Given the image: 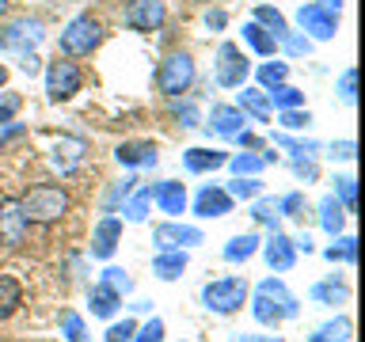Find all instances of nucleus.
<instances>
[{
  "label": "nucleus",
  "mask_w": 365,
  "mask_h": 342,
  "mask_svg": "<svg viewBox=\"0 0 365 342\" xmlns=\"http://www.w3.org/2000/svg\"><path fill=\"white\" fill-rule=\"evenodd\" d=\"M16 110H19V95H4V103H0V125L16 118Z\"/></svg>",
  "instance_id": "obj_54"
},
{
  "label": "nucleus",
  "mask_w": 365,
  "mask_h": 342,
  "mask_svg": "<svg viewBox=\"0 0 365 342\" xmlns=\"http://www.w3.org/2000/svg\"><path fill=\"white\" fill-rule=\"evenodd\" d=\"M255 251H259V236L255 232H244V236H232L225 244V259L228 262H247Z\"/></svg>",
  "instance_id": "obj_26"
},
{
  "label": "nucleus",
  "mask_w": 365,
  "mask_h": 342,
  "mask_svg": "<svg viewBox=\"0 0 365 342\" xmlns=\"http://www.w3.org/2000/svg\"><path fill=\"white\" fill-rule=\"evenodd\" d=\"M274 145H278V148H289L297 160H301V156H312L316 148H319L316 141H293V137H285V133H274Z\"/></svg>",
  "instance_id": "obj_41"
},
{
  "label": "nucleus",
  "mask_w": 365,
  "mask_h": 342,
  "mask_svg": "<svg viewBox=\"0 0 365 342\" xmlns=\"http://www.w3.org/2000/svg\"><path fill=\"white\" fill-rule=\"evenodd\" d=\"M225 23H228V16H225L221 8H210V11H205V27H210V31H225Z\"/></svg>",
  "instance_id": "obj_55"
},
{
  "label": "nucleus",
  "mask_w": 365,
  "mask_h": 342,
  "mask_svg": "<svg viewBox=\"0 0 365 342\" xmlns=\"http://www.w3.org/2000/svg\"><path fill=\"white\" fill-rule=\"evenodd\" d=\"M285 76H289V65H285V61H270V65L259 68V84H262V91L285 84Z\"/></svg>",
  "instance_id": "obj_34"
},
{
  "label": "nucleus",
  "mask_w": 365,
  "mask_h": 342,
  "mask_svg": "<svg viewBox=\"0 0 365 342\" xmlns=\"http://www.w3.org/2000/svg\"><path fill=\"white\" fill-rule=\"evenodd\" d=\"M251 217H255V221L259 224H278V202H274V198H259L255 202V209H251Z\"/></svg>",
  "instance_id": "obj_43"
},
{
  "label": "nucleus",
  "mask_w": 365,
  "mask_h": 342,
  "mask_svg": "<svg viewBox=\"0 0 365 342\" xmlns=\"http://www.w3.org/2000/svg\"><path fill=\"white\" fill-rule=\"evenodd\" d=\"M228 198H259V194H262V182H259V175H236L232 182H228Z\"/></svg>",
  "instance_id": "obj_30"
},
{
  "label": "nucleus",
  "mask_w": 365,
  "mask_h": 342,
  "mask_svg": "<svg viewBox=\"0 0 365 342\" xmlns=\"http://www.w3.org/2000/svg\"><path fill=\"white\" fill-rule=\"evenodd\" d=\"M23 133H27V125H23V122H4V125H0V152H4L11 141H19Z\"/></svg>",
  "instance_id": "obj_49"
},
{
  "label": "nucleus",
  "mask_w": 365,
  "mask_h": 342,
  "mask_svg": "<svg viewBox=\"0 0 365 342\" xmlns=\"http://www.w3.org/2000/svg\"><path fill=\"white\" fill-rule=\"evenodd\" d=\"M225 152L221 148H187L182 152V167L190 171V175H205V171H217V167H225Z\"/></svg>",
  "instance_id": "obj_19"
},
{
  "label": "nucleus",
  "mask_w": 365,
  "mask_h": 342,
  "mask_svg": "<svg viewBox=\"0 0 365 342\" xmlns=\"http://www.w3.org/2000/svg\"><path fill=\"white\" fill-rule=\"evenodd\" d=\"M42 38H46L42 19H34V16H16V19H8L4 27H0V50L11 53V57L34 50Z\"/></svg>",
  "instance_id": "obj_6"
},
{
  "label": "nucleus",
  "mask_w": 365,
  "mask_h": 342,
  "mask_svg": "<svg viewBox=\"0 0 365 342\" xmlns=\"http://www.w3.org/2000/svg\"><path fill=\"white\" fill-rule=\"evenodd\" d=\"M148 205H153V187L130 194V205H122L125 221H145V217H148Z\"/></svg>",
  "instance_id": "obj_31"
},
{
  "label": "nucleus",
  "mask_w": 365,
  "mask_h": 342,
  "mask_svg": "<svg viewBox=\"0 0 365 342\" xmlns=\"http://www.w3.org/2000/svg\"><path fill=\"white\" fill-rule=\"evenodd\" d=\"M247 301V281L244 278H213L202 285V304L217 316H232Z\"/></svg>",
  "instance_id": "obj_4"
},
{
  "label": "nucleus",
  "mask_w": 365,
  "mask_h": 342,
  "mask_svg": "<svg viewBox=\"0 0 365 342\" xmlns=\"http://www.w3.org/2000/svg\"><path fill=\"white\" fill-rule=\"evenodd\" d=\"M8 8H11V0H0V19L8 16Z\"/></svg>",
  "instance_id": "obj_59"
},
{
  "label": "nucleus",
  "mask_w": 365,
  "mask_h": 342,
  "mask_svg": "<svg viewBox=\"0 0 365 342\" xmlns=\"http://www.w3.org/2000/svg\"><path fill=\"white\" fill-rule=\"evenodd\" d=\"M194 84V57L187 50H175L160 61V73H156V88L164 91L168 99H179L182 91H190Z\"/></svg>",
  "instance_id": "obj_5"
},
{
  "label": "nucleus",
  "mask_w": 365,
  "mask_h": 342,
  "mask_svg": "<svg viewBox=\"0 0 365 342\" xmlns=\"http://www.w3.org/2000/svg\"><path fill=\"white\" fill-rule=\"evenodd\" d=\"M23 304V289L11 274H0V319H8Z\"/></svg>",
  "instance_id": "obj_27"
},
{
  "label": "nucleus",
  "mask_w": 365,
  "mask_h": 342,
  "mask_svg": "<svg viewBox=\"0 0 365 342\" xmlns=\"http://www.w3.org/2000/svg\"><path fill=\"white\" fill-rule=\"evenodd\" d=\"M247 68H251V65H247V57L240 53L236 42H221V46H217L213 76H217V84H221V88H244Z\"/></svg>",
  "instance_id": "obj_8"
},
{
  "label": "nucleus",
  "mask_w": 365,
  "mask_h": 342,
  "mask_svg": "<svg viewBox=\"0 0 365 342\" xmlns=\"http://www.w3.org/2000/svg\"><path fill=\"white\" fill-rule=\"evenodd\" d=\"M99 42H103V23L91 16V11H84V16H76V19L61 31L57 50H61L65 57H88Z\"/></svg>",
  "instance_id": "obj_3"
},
{
  "label": "nucleus",
  "mask_w": 365,
  "mask_h": 342,
  "mask_svg": "<svg viewBox=\"0 0 365 342\" xmlns=\"http://www.w3.org/2000/svg\"><path fill=\"white\" fill-rule=\"evenodd\" d=\"M342 221H346V213H342V205L335 194H327L324 202H319V224H324L327 236H339L342 232Z\"/></svg>",
  "instance_id": "obj_25"
},
{
  "label": "nucleus",
  "mask_w": 365,
  "mask_h": 342,
  "mask_svg": "<svg viewBox=\"0 0 365 342\" xmlns=\"http://www.w3.org/2000/svg\"><path fill=\"white\" fill-rule=\"evenodd\" d=\"M312 122V114L301 110V107H293V110H282V125L285 130H304V125Z\"/></svg>",
  "instance_id": "obj_48"
},
{
  "label": "nucleus",
  "mask_w": 365,
  "mask_h": 342,
  "mask_svg": "<svg viewBox=\"0 0 365 342\" xmlns=\"http://www.w3.org/2000/svg\"><path fill=\"white\" fill-rule=\"evenodd\" d=\"M182 270H187V251L182 247L179 251H160V255L153 259V274L160 281H175Z\"/></svg>",
  "instance_id": "obj_21"
},
{
  "label": "nucleus",
  "mask_w": 365,
  "mask_h": 342,
  "mask_svg": "<svg viewBox=\"0 0 365 342\" xmlns=\"http://www.w3.org/2000/svg\"><path fill=\"white\" fill-rule=\"evenodd\" d=\"M267 99H270L278 110H293V107H301V103H304V95H301L297 88H289V84H278V88H270V91H267Z\"/></svg>",
  "instance_id": "obj_32"
},
{
  "label": "nucleus",
  "mask_w": 365,
  "mask_h": 342,
  "mask_svg": "<svg viewBox=\"0 0 365 342\" xmlns=\"http://www.w3.org/2000/svg\"><path fill=\"white\" fill-rule=\"evenodd\" d=\"M297 23H301V27L312 34L316 42H331V38H335V31H339L335 11H327V8H319V4H301Z\"/></svg>",
  "instance_id": "obj_11"
},
{
  "label": "nucleus",
  "mask_w": 365,
  "mask_h": 342,
  "mask_svg": "<svg viewBox=\"0 0 365 342\" xmlns=\"http://www.w3.org/2000/svg\"><path fill=\"white\" fill-rule=\"evenodd\" d=\"M194 213L205 217V221H213V217H225L232 213V198H228L225 187H213V182H205L198 190V198H194Z\"/></svg>",
  "instance_id": "obj_15"
},
{
  "label": "nucleus",
  "mask_w": 365,
  "mask_h": 342,
  "mask_svg": "<svg viewBox=\"0 0 365 342\" xmlns=\"http://www.w3.org/2000/svg\"><path fill=\"white\" fill-rule=\"evenodd\" d=\"M255 4H262V0H255Z\"/></svg>",
  "instance_id": "obj_61"
},
{
  "label": "nucleus",
  "mask_w": 365,
  "mask_h": 342,
  "mask_svg": "<svg viewBox=\"0 0 365 342\" xmlns=\"http://www.w3.org/2000/svg\"><path fill=\"white\" fill-rule=\"evenodd\" d=\"M118 304H122V296L110 289V285H96L91 289V316H99V319H110L114 312H118Z\"/></svg>",
  "instance_id": "obj_23"
},
{
  "label": "nucleus",
  "mask_w": 365,
  "mask_h": 342,
  "mask_svg": "<svg viewBox=\"0 0 365 342\" xmlns=\"http://www.w3.org/2000/svg\"><path fill=\"white\" fill-rule=\"evenodd\" d=\"M4 84H8V68L0 65V88H4Z\"/></svg>",
  "instance_id": "obj_60"
},
{
  "label": "nucleus",
  "mask_w": 365,
  "mask_h": 342,
  "mask_svg": "<svg viewBox=\"0 0 365 342\" xmlns=\"http://www.w3.org/2000/svg\"><path fill=\"white\" fill-rule=\"evenodd\" d=\"M278 42L285 46V53H289V57H304V53H312V38H304V34H282Z\"/></svg>",
  "instance_id": "obj_44"
},
{
  "label": "nucleus",
  "mask_w": 365,
  "mask_h": 342,
  "mask_svg": "<svg viewBox=\"0 0 365 342\" xmlns=\"http://www.w3.org/2000/svg\"><path fill=\"white\" fill-rule=\"evenodd\" d=\"M312 296L324 304H342V301H350V289L346 285H335V281H324V285H312Z\"/></svg>",
  "instance_id": "obj_35"
},
{
  "label": "nucleus",
  "mask_w": 365,
  "mask_h": 342,
  "mask_svg": "<svg viewBox=\"0 0 365 342\" xmlns=\"http://www.w3.org/2000/svg\"><path fill=\"white\" fill-rule=\"evenodd\" d=\"M244 42H247L259 57H274V50H278V38H274V34H270L267 27H259L255 19L244 23Z\"/></svg>",
  "instance_id": "obj_22"
},
{
  "label": "nucleus",
  "mask_w": 365,
  "mask_h": 342,
  "mask_svg": "<svg viewBox=\"0 0 365 342\" xmlns=\"http://www.w3.org/2000/svg\"><path fill=\"white\" fill-rule=\"evenodd\" d=\"M118 239H122V221L114 213H107L96 224V232H91V259H110L114 247H118Z\"/></svg>",
  "instance_id": "obj_14"
},
{
  "label": "nucleus",
  "mask_w": 365,
  "mask_h": 342,
  "mask_svg": "<svg viewBox=\"0 0 365 342\" xmlns=\"http://www.w3.org/2000/svg\"><path fill=\"white\" fill-rule=\"evenodd\" d=\"M240 110L244 114H255L259 122H270V99L262 88H244L240 91Z\"/></svg>",
  "instance_id": "obj_24"
},
{
  "label": "nucleus",
  "mask_w": 365,
  "mask_h": 342,
  "mask_svg": "<svg viewBox=\"0 0 365 342\" xmlns=\"http://www.w3.org/2000/svg\"><path fill=\"white\" fill-rule=\"evenodd\" d=\"M324 255H327L331 262H354V259H358V239H354V236L339 239L335 247H327V251H324Z\"/></svg>",
  "instance_id": "obj_40"
},
{
  "label": "nucleus",
  "mask_w": 365,
  "mask_h": 342,
  "mask_svg": "<svg viewBox=\"0 0 365 342\" xmlns=\"http://www.w3.org/2000/svg\"><path fill=\"white\" fill-rule=\"evenodd\" d=\"M354 84H358V73H354V68H346V73L339 76V95L346 99V103L358 99V91H354Z\"/></svg>",
  "instance_id": "obj_51"
},
{
  "label": "nucleus",
  "mask_w": 365,
  "mask_h": 342,
  "mask_svg": "<svg viewBox=\"0 0 365 342\" xmlns=\"http://www.w3.org/2000/svg\"><path fill=\"white\" fill-rule=\"evenodd\" d=\"M153 198L160 205V213H168V217H179L182 209H187V187L182 182H156L153 187Z\"/></svg>",
  "instance_id": "obj_18"
},
{
  "label": "nucleus",
  "mask_w": 365,
  "mask_h": 342,
  "mask_svg": "<svg viewBox=\"0 0 365 342\" xmlns=\"http://www.w3.org/2000/svg\"><path fill=\"white\" fill-rule=\"evenodd\" d=\"M255 23L259 27H267L274 38H282V34H289V27H285V16L278 8H267V4H255Z\"/></svg>",
  "instance_id": "obj_29"
},
{
  "label": "nucleus",
  "mask_w": 365,
  "mask_h": 342,
  "mask_svg": "<svg viewBox=\"0 0 365 342\" xmlns=\"http://www.w3.org/2000/svg\"><path fill=\"white\" fill-rule=\"evenodd\" d=\"M262 255H267L270 270H293V262H297V247H293V239H289V236L274 232V236L267 239V244H262Z\"/></svg>",
  "instance_id": "obj_17"
},
{
  "label": "nucleus",
  "mask_w": 365,
  "mask_h": 342,
  "mask_svg": "<svg viewBox=\"0 0 365 342\" xmlns=\"http://www.w3.org/2000/svg\"><path fill=\"white\" fill-rule=\"evenodd\" d=\"M331 156H335V160H354V156H358V145H354V141H335V145H331Z\"/></svg>",
  "instance_id": "obj_53"
},
{
  "label": "nucleus",
  "mask_w": 365,
  "mask_h": 342,
  "mask_svg": "<svg viewBox=\"0 0 365 342\" xmlns=\"http://www.w3.org/2000/svg\"><path fill=\"white\" fill-rule=\"evenodd\" d=\"M114 160H118L122 167H156L160 152H156L153 141H125V145L114 148Z\"/></svg>",
  "instance_id": "obj_16"
},
{
  "label": "nucleus",
  "mask_w": 365,
  "mask_h": 342,
  "mask_svg": "<svg viewBox=\"0 0 365 342\" xmlns=\"http://www.w3.org/2000/svg\"><path fill=\"white\" fill-rule=\"evenodd\" d=\"M99 281H103V285H110V289L118 293V296L133 293V278H130L125 270H118V266H107V270H103V278H99Z\"/></svg>",
  "instance_id": "obj_37"
},
{
  "label": "nucleus",
  "mask_w": 365,
  "mask_h": 342,
  "mask_svg": "<svg viewBox=\"0 0 365 342\" xmlns=\"http://www.w3.org/2000/svg\"><path fill=\"white\" fill-rule=\"evenodd\" d=\"M133 342H164V319H148L145 327H137Z\"/></svg>",
  "instance_id": "obj_45"
},
{
  "label": "nucleus",
  "mask_w": 365,
  "mask_h": 342,
  "mask_svg": "<svg viewBox=\"0 0 365 342\" xmlns=\"http://www.w3.org/2000/svg\"><path fill=\"white\" fill-rule=\"evenodd\" d=\"M171 114L179 118V125H198L202 122L198 103H194V99H175V103H171Z\"/></svg>",
  "instance_id": "obj_39"
},
{
  "label": "nucleus",
  "mask_w": 365,
  "mask_h": 342,
  "mask_svg": "<svg viewBox=\"0 0 365 342\" xmlns=\"http://www.w3.org/2000/svg\"><path fill=\"white\" fill-rule=\"evenodd\" d=\"M228 167H232V175H259L262 167V156H251V152H240V156H232V160H225Z\"/></svg>",
  "instance_id": "obj_36"
},
{
  "label": "nucleus",
  "mask_w": 365,
  "mask_h": 342,
  "mask_svg": "<svg viewBox=\"0 0 365 342\" xmlns=\"http://www.w3.org/2000/svg\"><path fill=\"white\" fill-rule=\"evenodd\" d=\"M202 228H194V224H179V221H168V224H156L153 228V244L160 251H179V247H194V244H202Z\"/></svg>",
  "instance_id": "obj_10"
},
{
  "label": "nucleus",
  "mask_w": 365,
  "mask_h": 342,
  "mask_svg": "<svg viewBox=\"0 0 365 342\" xmlns=\"http://www.w3.org/2000/svg\"><path fill=\"white\" fill-rule=\"evenodd\" d=\"M350 331H354V323H350L346 316H339V319H331V323L319 327L316 335H308V342H346Z\"/></svg>",
  "instance_id": "obj_28"
},
{
  "label": "nucleus",
  "mask_w": 365,
  "mask_h": 342,
  "mask_svg": "<svg viewBox=\"0 0 365 342\" xmlns=\"http://www.w3.org/2000/svg\"><path fill=\"white\" fill-rule=\"evenodd\" d=\"M335 190H339L342 213H358V182H354L350 175H342V179H335Z\"/></svg>",
  "instance_id": "obj_33"
},
{
  "label": "nucleus",
  "mask_w": 365,
  "mask_h": 342,
  "mask_svg": "<svg viewBox=\"0 0 365 342\" xmlns=\"http://www.w3.org/2000/svg\"><path fill=\"white\" fill-rule=\"evenodd\" d=\"M164 23H168L164 0H130V8H125V27L137 34H153Z\"/></svg>",
  "instance_id": "obj_9"
},
{
  "label": "nucleus",
  "mask_w": 365,
  "mask_h": 342,
  "mask_svg": "<svg viewBox=\"0 0 365 342\" xmlns=\"http://www.w3.org/2000/svg\"><path fill=\"white\" fill-rule=\"evenodd\" d=\"M251 312H255V319L262 327H274V323H282V319H293L301 308H297V296L285 289L282 281H274L267 278L255 289V301H251Z\"/></svg>",
  "instance_id": "obj_2"
},
{
  "label": "nucleus",
  "mask_w": 365,
  "mask_h": 342,
  "mask_svg": "<svg viewBox=\"0 0 365 342\" xmlns=\"http://www.w3.org/2000/svg\"><path fill=\"white\" fill-rule=\"evenodd\" d=\"M240 342H282V338H255V335H247V338H240Z\"/></svg>",
  "instance_id": "obj_58"
},
{
  "label": "nucleus",
  "mask_w": 365,
  "mask_h": 342,
  "mask_svg": "<svg viewBox=\"0 0 365 342\" xmlns=\"http://www.w3.org/2000/svg\"><path fill=\"white\" fill-rule=\"evenodd\" d=\"M80 84H84V73L76 68V61H50V68H46V95H50V103H65L73 99Z\"/></svg>",
  "instance_id": "obj_7"
},
{
  "label": "nucleus",
  "mask_w": 365,
  "mask_h": 342,
  "mask_svg": "<svg viewBox=\"0 0 365 342\" xmlns=\"http://www.w3.org/2000/svg\"><path fill=\"white\" fill-rule=\"evenodd\" d=\"M61 331H65L68 342H88V327L76 312H61Z\"/></svg>",
  "instance_id": "obj_38"
},
{
  "label": "nucleus",
  "mask_w": 365,
  "mask_h": 342,
  "mask_svg": "<svg viewBox=\"0 0 365 342\" xmlns=\"http://www.w3.org/2000/svg\"><path fill=\"white\" fill-rule=\"evenodd\" d=\"M53 167L61 171V175H73V171L84 167V160H88V141L84 137H61V141L53 145Z\"/></svg>",
  "instance_id": "obj_12"
},
{
  "label": "nucleus",
  "mask_w": 365,
  "mask_h": 342,
  "mask_svg": "<svg viewBox=\"0 0 365 342\" xmlns=\"http://www.w3.org/2000/svg\"><path fill=\"white\" fill-rule=\"evenodd\" d=\"M133 331H137V323H133V319H122V323H110V327H107V342H133Z\"/></svg>",
  "instance_id": "obj_47"
},
{
  "label": "nucleus",
  "mask_w": 365,
  "mask_h": 342,
  "mask_svg": "<svg viewBox=\"0 0 365 342\" xmlns=\"http://www.w3.org/2000/svg\"><path fill=\"white\" fill-rule=\"evenodd\" d=\"M278 213L289 217V221H304V194H285L278 202Z\"/></svg>",
  "instance_id": "obj_42"
},
{
  "label": "nucleus",
  "mask_w": 365,
  "mask_h": 342,
  "mask_svg": "<svg viewBox=\"0 0 365 342\" xmlns=\"http://www.w3.org/2000/svg\"><path fill=\"white\" fill-rule=\"evenodd\" d=\"M19 213L27 224H57L68 213V190L57 182H38L19 198Z\"/></svg>",
  "instance_id": "obj_1"
},
{
  "label": "nucleus",
  "mask_w": 365,
  "mask_h": 342,
  "mask_svg": "<svg viewBox=\"0 0 365 342\" xmlns=\"http://www.w3.org/2000/svg\"><path fill=\"white\" fill-rule=\"evenodd\" d=\"M293 171H297V179H304V182H316V179H319V167H316L312 156H301V160L293 164Z\"/></svg>",
  "instance_id": "obj_50"
},
{
  "label": "nucleus",
  "mask_w": 365,
  "mask_h": 342,
  "mask_svg": "<svg viewBox=\"0 0 365 342\" xmlns=\"http://www.w3.org/2000/svg\"><path fill=\"white\" fill-rule=\"evenodd\" d=\"M319 8H327V11H335V16H339V8H342V0H319Z\"/></svg>",
  "instance_id": "obj_57"
},
{
  "label": "nucleus",
  "mask_w": 365,
  "mask_h": 342,
  "mask_svg": "<svg viewBox=\"0 0 365 342\" xmlns=\"http://www.w3.org/2000/svg\"><path fill=\"white\" fill-rule=\"evenodd\" d=\"M23 236H27V221L19 213V198H4L0 202V244L19 247Z\"/></svg>",
  "instance_id": "obj_13"
},
{
  "label": "nucleus",
  "mask_w": 365,
  "mask_h": 342,
  "mask_svg": "<svg viewBox=\"0 0 365 342\" xmlns=\"http://www.w3.org/2000/svg\"><path fill=\"white\" fill-rule=\"evenodd\" d=\"M16 61H19V73H27V76H34L42 68V57L34 53V50H27V53H16Z\"/></svg>",
  "instance_id": "obj_52"
},
{
  "label": "nucleus",
  "mask_w": 365,
  "mask_h": 342,
  "mask_svg": "<svg viewBox=\"0 0 365 342\" xmlns=\"http://www.w3.org/2000/svg\"><path fill=\"white\" fill-rule=\"evenodd\" d=\"M133 182H137L133 175H125V179L118 182V187H114V190L107 194V213H114V205H118V202H125V198H130V194L137 190V187H133Z\"/></svg>",
  "instance_id": "obj_46"
},
{
  "label": "nucleus",
  "mask_w": 365,
  "mask_h": 342,
  "mask_svg": "<svg viewBox=\"0 0 365 342\" xmlns=\"http://www.w3.org/2000/svg\"><path fill=\"white\" fill-rule=\"evenodd\" d=\"M244 110L240 107H225V103H217L213 107V118H210V130L221 133V137H236L240 130H244Z\"/></svg>",
  "instance_id": "obj_20"
},
{
  "label": "nucleus",
  "mask_w": 365,
  "mask_h": 342,
  "mask_svg": "<svg viewBox=\"0 0 365 342\" xmlns=\"http://www.w3.org/2000/svg\"><path fill=\"white\" fill-rule=\"evenodd\" d=\"M236 137H240V145H244V148H259V145H262L259 137H255V133H247V130H240Z\"/></svg>",
  "instance_id": "obj_56"
}]
</instances>
